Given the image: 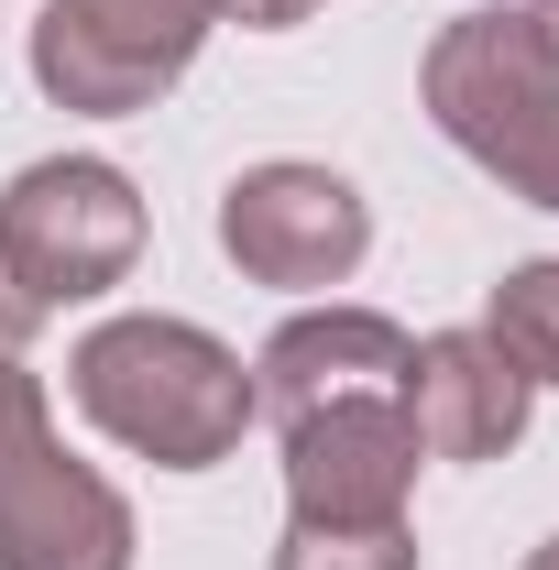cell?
Here are the masks:
<instances>
[{
	"mask_svg": "<svg viewBox=\"0 0 559 570\" xmlns=\"http://www.w3.org/2000/svg\"><path fill=\"white\" fill-rule=\"evenodd\" d=\"M418 461L428 450L406 428V395H351L285 428V504L296 527H406Z\"/></svg>",
	"mask_w": 559,
	"mask_h": 570,
	"instance_id": "obj_7",
	"label": "cell"
},
{
	"mask_svg": "<svg viewBox=\"0 0 559 570\" xmlns=\"http://www.w3.org/2000/svg\"><path fill=\"white\" fill-rule=\"evenodd\" d=\"M219 0H45L33 22V88L56 110H88V121H121V110H154L176 77L198 67Z\"/></svg>",
	"mask_w": 559,
	"mask_h": 570,
	"instance_id": "obj_5",
	"label": "cell"
},
{
	"mask_svg": "<svg viewBox=\"0 0 559 570\" xmlns=\"http://www.w3.org/2000/svg\"><path fill=\"white\" fill-rule=\"evenodd\" d=\"M527 570H559V538H549V549H538V560H527Z\"/></svg>",
	"mask_w": 559,
	"mask_h": 570,
	"instance_id": "obj_15",
	"label": "cell"
},
{
	"mask_svg": "<svg viewBox=\"0 0 559 570\" xmlns=\"http://www.w3.org/2000/svg\"><path fill=\"white\" fill-rule=\"evenodd\" d=\"M143 264V198L121 165L99 154H45L0 187V275L22 285L33 307H77L110 296Z\"/></svg>",
	"mask_w": 559,
	"mask_h": 570,
	"instance_id": "obj_4",
	"label": "cell"
},
{
	"mask_svg": "<svg viewBox=\"0 0 559 570\" xmlns=\"http://www.w3.org/2000/svg\"><path fill=\"white\" fill-rule=\"evenodd\" d=\"M527 22H538V33H549V56H559V0H527Z\"/></svg>",
	"mask_w": 559,
	"mask_h": 570,
	"instance_id": "obj_14",
	"label": "cell"
},
{
	"mask_svg": "<svg viewBox=\"0 0 559 570\" xmlns=\"http://www.w3.org/2000/svg\"><path fill=\"white\" fill-rule=\"evenodd\" d=\"M33 318H45V307H33L22 285L0 275V362H22V341H33Z\"/></svg>",
	"mask_w": 559,
	"mask_h": 570,
	"instance_id": "obj_12",
	"label": "cell"
},
{
	"mask_svg": "<svg viewBox=\"0 0 559 570\" xmlns=\"http://www.w3.org/2000/svg\"><path fill=\"white\" fill-rule=\"evenodd\" d=\"M219 253H231L253 285L318 296V285H341L351 264L373 253V209H362V187H351V176L275 154V165L231 176V198H219Z\"/></svg>",
	"mask_w": 559,
	"mask_h": 570,
	"instance_id": "obj_6",
	"label": "cell"
},
{
	"mask_svg": "<svg viewBox=\"0 0 559 570\" xmlns=\"http://www.w3.org/2000/svg\"><path fill=\"white\" fill-rule=\"evenodd\" d=\"M428 121L483 176H504L527 209H559V56L527 11H461L428 45Z\"/></svg>",
	"mask_w": 559,
	"mask_h": 570,
	"instance_id": "obj_2",
	"label": "cell"
},
{
	"mask_svg": "<svg viewBox=\"0 0 559 570\" xmlns=\"http://www.w3.org/2000/svg\"><path fill=\"white\" fill-rule=\"evenodd\" d=\"M275 570H418V538L406 527H296L285 515Z\"/></svg>",
	"mask_w": 559,
	"mask_h": 570,
	"instance_id": "obj_11",
	"label": "cell"
},
{
	"mask_svg": "<svg viewBox=\"0 0 559 570\" xmlns=\"http://www.w3.org/2000/svg\"><path fill=\"white\" fill-rule=\"evenodd\" d=\"M0 570H133V504L56 439L22 362H0Z\"/></svg>",
	"mask_w": 559,
	"mask_h": 570,
	"instance_id": "obj_3",
	"label": "cell"
},
{
	"mask_svg": "<svg viewBox=\"0 0 559 570\" xmlns=\"http://www.w3.org/2000/svg\"><path fill=\"white\" fill-rule=\"evenodd\" d=\"M406 362H418V341L384 307H307L253 362V417L296 428L318 406H351V395H406Z\"/></svg>",
	"mask_w": 559,
	"mask_h": 570,
	"instance_id": "obj_8",
	"label": "cell"
},
{
	"mask_svg": "<svg viewBox=\"0 0 559 570\" xmlns=\"http://www.w3.org/2000/svg\"><path fill=\"white\" fill-rule=\"evenodd\" d=\"M88 428H110L121 450H143L154 472H209L242 450L253 428V362L209 341L198 318H165V307H133V318H99L67 362Z\"/></svg>",
	"mask_w": 559,
	"mask_h": 570,
	"instance_id": "obj_1",
	"label": "cell"
},
{
	"mask_svg": "<svg viewBox=\"0 0 559 570\" xmlns=\"http://www.w3.org/2000/svg\"><path fill=\"white\" fill-rule=\"evenodd\" d=\"M527 395L538 384L504 362L493 330H439L406 362V428H418L428 461H504L527 439Z\"/></svg>",
	"mask_w": 559,
	"mask_h": 570,
	"instance_id": "obj_9",
	"label": "cell"
},
{
	"mask_svg": "<svg viewBox=\"0 0 559 570\" xmlns=\"http://www.w3.org/2000/svg\"><path fill=\"white\" fill-rule=\"evenodd\" d=\"M219 11H231V22H253V33H296L318 0H219Z\"/></svg>",
	"mask_w": 559,
	"mask_h": 570,
	"instance_id": "obj_13",
	"label": "cell"
},
{
	"mask_svg": "<svg viewBox=\"0 0 559 570\" xmlns=\"http://www.w3.org/2000/svg\"><path fill=\"white\" fill-rule=\"evenodd\" d=\"M493 341H504V362L527 373V384H559V253L549 264H516V275L493 285Z\"/></svg>",
	"mask_w": 559,
	"mask_h": 570,
	"instance_id": "obj_10",
	"label": "cell"
}]
</instances>
